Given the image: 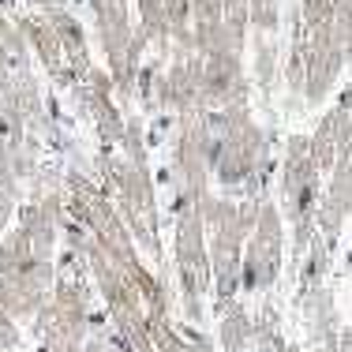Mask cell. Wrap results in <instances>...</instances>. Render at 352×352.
<instances>
[{
  "label": "cell",
  "instance_id": "obj_7",
  "mask_svg": "<svg viewBox=\"0 0 352 352\" xmlns=\"http://www.w3.org/2000/svg\"><path fill=\"white\" fill-rule=\"evenodd\" d=\"M349 139H352V94H341L338 109H330V113L322 116V124H318V131L311 139L318 169H330L338 150H341V142H349Z\"/></svg>",
  "mask_w": 352,
  "mask_h": 352
},
{
  "label": "cell",
  "instance_id": "obj_6",
  "mask_svg": "<svg viewBox=\"0 0 352 352\" xmlns=\"http://www.w3.org/2000/svg\"><path fill=\"white\" fill-rule=\"evenodd\" d=\"M41 12H45V19L53 23L56 38H60V49H64V60H68L75 82H79L82 75L90 72V49H87V34H82L79 19H75L64 4H56V0H53V4H45Z\"/></svg>",
  "mask_w": 352,
  "mask_h": 352
},
{
  "label": "cell",
  "instance_id": "obj_9",
  "mask_svg": "<svg viewBox=\"0 0 352 352\" xmlns=\"http://www.w3.org/2000/svg\"><path fill=\"white\" fill-rule=\"evenodd\" d=\"M221 338H225V349L244 352V349H248V338H251V322H248V315L232 311V315L221 322Z\"/></svg>",
  "mask_w": 352,
  "mask_h": 352
},
{
  "label": "cell",
  "instance_id": "obj_1",
  "mask_svg": "<svg viewBox=\"0 0 352 352\" xmlns=\"http://www.w3.org/2000/svg\"><path fill=\"white\" fill-rule=\"evenodd\" d=\"M318 157L311 139L292 135L289 139V157H285V214L296 225V251L307 244L315 210H318Z\"/></svg>",
  "mask_w": 352,
  "mask_h": 352
},
{
  "label": "cell",
  "instance_id": "obj_3",
  "mask_svg": "<svg viewBox=\"0 0 352 352\" xmlns=\"http://www.w3.org/2000/svg\"><path fill=\"white\" fill-rule=\"evenodd\" d=\"M244 289L258 292V289H270L274 278L281 270V214L274 206H258L255 217V232L248 240L244 251Z\"/></svg>",
  "mask_w": 352,
  "mask_h": 352
},
{
  "label": "cell",
  "instance_id": "obj_12",
  "mask_svg": "<svg viewBox=\"0 0 352 352\" xmlns=\"http://www.w3.org/2000/svg\"><path fill=\"white\" fill-rule=\"evenodd\" d=\"M0 352H15V349H4V345H0Z\"/></svg>",
  "mask_w": 352,
  "mask_h": 352
},
{
  "label": "cell",
  "instance_id": "obj_2",
  "mask_svg": "<svg viewBox=\"0 0 352 352\" xmlns=\"http://www.w3.org/2000/svg\"><path fill=\"white\" fill-rule=\"evenodd\" d=\"M203 214L199 203L184 199L180 214H176V266L184 278V296H188V315L199 318V296L210 285V258H206V244H203Z\"/></svg>",
  "mask_w": 352,
  "mask_h": 352
},
{
  "label": "cell",
  "instance_id": "obj_10",
  "mask_svg": "<svg viewBox=\"0 0 352 352\" xmlns=\"http://www.w3.org/2000/svg\"><path fill=\"white\" fill-rule=\"evenodd\" d=\"M300 15H304V27H318L333 15V0H300Z\"/></svg>",
  "mask_w": 352,
  "mask_h": 352
},
{
  "label": "cell",
  "instance_id": "obj_4",
  "mask_svg": "<svg viewBox=\"0 0 352 352\" xmlns=\"http://www.w3.org/2000/svg\"><path fill=\"white\" fill-rule=\"evenodd\" d=\"M349 210H352V139L341 142L338 157H333V165H330V188H326L322 199H318V210H315L322 240L330 248L338 244Z\"/></svg>",
  "mask_w": 352,
  "mask_h": 352
},
{
  "label": "cell",
  "instance_id": "obj_11",
  "mask_svg": "<svg viewBox=\"0 0 352 352\" xmlns=\"http://www.w3.org/2000/svg\"><path fill=\"white\" fill-rule=\"evenodd\" d=\"M30 4H38V8H45V4H53V0H30Z\"/></svg>",
  "mask_w": 352,
  "mask_h": 352
},
{
  "label": "cell",
  "instance_id": "obj_8",
  "mask_svg": "<svg viewBox=\"0 0 352 352\" xmlns=\"http://www.w3.org/2000/svg\"><path fill=\"white\" fill-rule=\"evenodd\" d=\"M248 23L255 34H274L278 30V0H248Z\"/></svg>",
  "mask_w": 352,
  "mask_h": 352
},
{
  "label": "cell",
  "instance_id": "obj_5",
  "mask_svg": "<svg viewBox=\"0 0 352 352\" xmlns=\"http://www.w3.org/2000/svg\"><path fill=\"white\" fill-rule=\"evenodd\" d=\"M15 27L23 30V38H27L30 53H34L38 60L45 64V72L53 75L56 82H75V75H72V68H68V60H64L60 38H56L53 23L45 19V12H27V15H15Z\"/></svg>",
  "mask_w": 352,
  "mask_h": 352
}]
</instances>
